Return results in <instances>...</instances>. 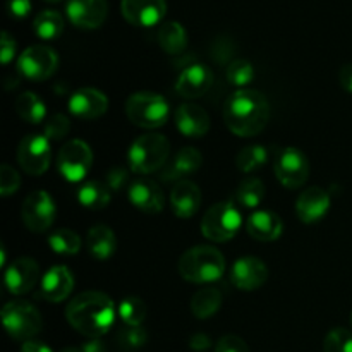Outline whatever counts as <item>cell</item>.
<instances>
[{
	"mask_svg": "<svg viewBox=\"0 0 352 352\" xmlns=\"http://www.w3.org/2000/svg\"><path fill=\"white\" fill-rule=\"evenodd\" d=\"M223 120L236 136H256L270 120V103L267 96L256 89H237L223 105Z\"/></svg>",
	"mask_w": 352,
	"mask_h": 352,
	"instance_id": "6da1fadb",
	"label": "cell"
},
{
	"mask_svg": "<svg viewBox=\"0 0 352 352\" xmlns=\"http://www.w3.org/2000/svg\"><path fill=\"white\" fill-rule=\"evenodd\" d=\"M116 305L107 294L86 291L76 296L65 308V318L76 332L98 339L105 336L116 322Z\"/></svg>",
	"mask_w": 352,
	"mask_h": 352,
	"instance_id": "7a4b0ae2",
	"label": "cell"
},
{
	"mask_svg": "<svg viewBox=\"0 0 352 352\" xmlns=\"http://www.w3.org/2000/svg\"><path fill=\"white\" fill-rule=\"evenodd\" d=\"M177 268L184 280L192 284H212L222 278L226 258L213 246H196L182 254Z\"/></svg>",
	"mask_w": 352,
	"mask_h": 352,
	"instance_id": "3957f363",
	"label": "cell"
},
{
	"mask_svg": "<svg viewBox=\"0 0 352 352\" xmlns=\"http://www.w3.org/2000/svg\"><path fill=\"white\" fill-rule=\"evenodd\" d=\"M168 153H170V143L167 138L157 133L143 134L131 144L127 162L131 170L146 175L164 168L167 165Z\"/></svg>",
	"mask_w": 352,
	"mask_h": 352,
	"instance_id": "277c9868",
	"label": "cell"
},
{
	"mask_svg": "<svg viewBox=\"0 0 352 352\" xmlns=\"http://www.w3.org/2000/svg\"><path fill=\"white\" fill-rule=\"evenodd\" d=\"M170 113L168 102L158 93L138 91L127 98L126 116L134 126L143 129H158L165 126Z\"/></svg>",
	"mask_w": 352,
	"mask_h": 352,
	"instance_id": "5b68a950",
	"label": "cell"
},
{
	"mask_svg": "<svg viewBox=\"0 0 352 352\" xmlns=\"http://www.w3.org/2000/svg\"><path fill=\"white\" fill-rule=\"evenodd\" d=\"M243 217L239 208L230 201L215 203L208 208L201 220V232L213 243H227L239 232Z\"/></svg>",
	"mask_w": 352,
	"mask_h": 352,
	"instance_id": "8992f818",
	"label": "cell"
},
{
	"mask_svg": "<svg viewBox=\"0 0 352 352\" xmlns=\"http://www.w3.org/2000/svg\"><path fill=\"white\" fill-rule=\"evenodd\" d=\"M2 322L7 333L16 340H31L43 327L40 311L28 301H10L2 309Z\"/></svg>",
	"mask_w": 352,
	"mask_h": 352,
	"instance_id": "52a82bcc",
	"label": "cell"
},
{
	"mask_svg": "<svg viewBox=\"0 0 352 352\" xmlns=\"http://www.w3.org/2000/svg\"><path fill=\"white\" fill-rule=\"evenodd\" d=\"M58 67V55L47 45H33L17 58V71L33 82L52 78Z\"/></svg>",
	"mask_w": 352,
	"mask_h": 352,
	"instance_id": "ba28073f",
	"label": "cell"
},
{
	"mask_svg": "<svg viewBox=\"0 0 352 352\" xmlns=\"http://www.w3.org/2000/svg\"><path fill=\"white\" fill-rule=\"evenodd\" d=\"M93 164V151L85 141L71 140L58 150L57 168L69 182H81Z\"/></svg>",
	"mask_w": 352,
	"mask_h": 352,
	"instance_id": "9c48e42d",
	"label": "cell"
},
{
	"mask_svg": "<svg viewBox=\"0 0 352 352\" xmlns=\"http://www.w3.org/2000/svg\"><path fill=\"white\" fill-rule=\"evenodd\" d=\"M274 170L282 186L289 189H298L309 177L308 157L298 148H282L275 155Z\"/></svg>",
	"mask_w": 352,
	"mask_h": 352,
	"instance_id": "30bf717a",
	"label": "cell"
},
{
	"mask_svg": "<svg viewBox=\"0 0 352 352\" xmlns=\"http://www.w3.org/2000/svg\"><path fill=\"white\" fill-rule=\"evenodd\" d=\"M55 215H57V206L54 199L47 191H33L23 203L21 208V217L23 222L31 232L40 234L45 232L54 223Z\"/></svg>",
	"mask_w": 352,
	"mask_h": 352,
	"instance_id": "8fae6325",
	"label": "cell"
},
{
	"mask_svg": "<svg viewBox=\"0 0 352 352\" xmlns=\"http://www.w3.org/2000/svg\"><path fill=\"white\" fill-rule=\"evenodd\" d=\"M52 160L50 141L41 134L23 138L17 148V162L30 175H41L48 170Z\"/></svg>",
	"mask_w": 352,
	"mask_h": 352,
	"instance_id": "7c38bea8",
	"label": "cell"
},
{
	"mask_svg": "<svg viewBox=\"0 0 352 352\" xmlns=\"http://www.w3.org/2000/svg\"><path fill=\"white\" fill-rule=\"evenodd\" d=\"M120 12L133 26H157L167 14V0H122Z\"/></svg>",
	"mask_w": 352,
	"mask_h": 352,
	"instance_id": "4fadbf2b",
	"label": "cell"
},
{
	"mask_svg": "<svg viewBox=\"0 0 352 352\" xmlns=\"http://www.w3.org/2000/svg\"><path fill=\"white\" fill-rule=\"evenodd\" d=\"M65 14L76 28L96 30L105 23L109 16L107 0H67Z\"/></svg>",
	"mask_w": 352,
	"mask_h": 352,
	"instance_id": "5bb4252c",
	"label": "cell"
},
{
	"mask_svg": "<svg viewBox=\"0 0 352 352\" xmlns=\"http://www.w3.org/2000/svg\"><path fill=\"white\" fill-rule=\"evenodd\" d=\"M40 280V267L33 258H17L3 274V282L10 294L23 296L30 292Z\"/></svg>",
	"mask_w": 352,
	"mask_h": 352,
	"instance_id": "9a60e30c",
	"label": "cell"
},
{
	"mask_svg": "<svg viewBox=\"0 0 352 352\" xmlns=\"http://www.w3.org/2000/svg\"><path fill=\"white\" fill-rule=\"evenodd\" d=\"M267 278V265L256 256L239 258L230 268V280L239 291H256L265 285Z\"/></svg>",
	"mask_w": 352,
	"mask_h": 352,
	"instance_id": "2e32d148",
	"label": "cell"
},
{
	"mask_svg": "<svg viewBox=\"0 0 352 352\" xmlns=\"http://www.w3.org/2000/svg\"><path fill=\"white\" fill-rule=\"evenodd\" d=\"M213 85V74L206 65L191 64L184 67L175 82V91L182 98H199L206 95Z\"/></svg>",
	"mask_w": 352,
	"mask_h": 352,
	"instance_id": "e0dca14e",
	"label": "cell"
},
{
	"mask_svg": "<svg viewBox=\"0 0 352 352\" xmlns=\"http://www.w3.org/2000/svg\"><path fill=\"white\" fill-rule=\"evenodd\" d=\"M74 287V277L64 265H55L41 277L38 298L48 302H60L69 298Z\"/></svg>",
	"mask_w": 352,
	"mask_h": 352,
	"instance_id": "ac0fdd59",
	"label": "cell"
},
{
	"mask_svg": "<svg viewBox=\"0 0 352 352\" xmlns=\"http://www.w3.org/2000/svg\"><path fill=\"white\" fill-rule=\"evenodd\" d=\"M72 116L85 120H93L102 117L109 109V100L100 89L81 88L71 95L67 102Z\"/></svg>",
	"mask_w": 352,
	"mask_h": 352,
	"instance_id": "d6986e66",
	"label": "cell"
},
{
	"mask_svg": "<svg viewBox=\"0 0 352 352\" xmlns=\"http://www.w3.org/2000/svg\"><path fill=\"white\" fill-rule=\"evenodd\" d=\"M332 199L323 188H308L299 195L296 201L298 219L305 223L320 222L329 213Z\"/></svg>",
	"mask_w": 352,
	"mask_h": 352,
	"instance_id": "ffe728a7",
	"label": "cell"
},
{
	"mask_svg": "<svg viewBox=\"0 0 352 352\" xmlns=\"http://www.w3.org/2000/svg\"><path fill=\"white\" fill-rule=\"evenodd\" d=\"M175 126L186 138H203L210 131V116L196 103H182L175 110Z\"/></svg>",
	"mask_w": 352,
	"mask_h": 352,
	"instance_id": "44dd1931",
	"label": "cell"
},
{
	"mask_svg": "<svg viewBox=\"0 0 352 352\" xmlns=\"http://www.w3.org/2000/svg\"><path fill=\"white\" fill-rule=\"evenodd\" d=\"M129 201L144 213H158L164 208V192L157 182L140 177L129 186Z\"/></svg>",
	"mask_w": 352,
	"mask_h": 352,
	"instance_id": "7402d4cb",
	"label": "cell"
},
{
	"mask_svg": "<svg viewBox=\"0 0 352 352\" xmlns=\"http://www.w3.org/2000/svg\"><path fill=\"white\" fill-rule=\"evenodd\" d=\"M201 205V191L192 181H179L170 192L172 212L179 219H191Z\"/></svg>",
	"mask_w": 352,
	"mask_h": 352,
	"instance_id": "603a6c76",
	"label": "cell"
},
{
	"mask_svg": "<svg viewBox=\"0 0 352 352\" xmlns=\"http://www.w3.org/2000/svg\"><path fill=\"white\" fill-rule=\"evenodd\" d=\"M246 230L253 239L261 241V243H272L282 236L284 222L277 213L270 212V210H258L248 219Z\"/></svg>",
	"mask_w": 352,
	"mask_h": 352,
	"instance_id": "cb8c5ba5",
	"label": "cell"
},
{
	"mask_svg": "<svg viewBox=\"0 0 352 352\" xmlns=\"http://www.w3.org/2000/svg\"><path fill=\"white\" fill-rule=\"evenodd\" d=\"M203 164V157L196 148L186 146L174 157L170 165H165V170L162 172L164 181H184V177L195 174Z\"/></svg>",
	"mask_w": 352,
	"mask_h": 352,
	"instance_id": "d4e9b609",
	"label": "cell"
},
{
	"mask_svg": "<svg viewBox=\"0 0 352 352\" xmlns=\"http://www.w3.org/2000/svg\"><path fill=\"white\" fill-rule=\"evenodd\" d=\"M86 248L95 260L107 261L116 253L117 237L110 227L95 226L89 229L88 236H86Z\"/></svg>",
	"mask_w": 352,
	"mask_h": 352,
	"instance_id": "484cf974",
	"label": "cell"
},
{
	"mask_svg": "<svg viewBox=\"0 0 352 352\" xmlns=\"http://www.w3.org/2000/svg\"><path fill=\"white\" fill-rule=\"evenodd\" d=\"M158 45L170 55H181L188 47V33L177 21H167L158 30Z\"/></svg>",
	"mask_w": 352,
	"mask_h": 352,
	"instance_id": "4316f807",
	"label": "cell"
},
{
	"mask_svg": "<svg viewBox=\"0 0 352 352\" xmlns=\"http://www.w3.org/2000/svg\"><path fill=\"white\" fill-rule=\"evenodd\" d=\"M220 306H222V292L213 285L201 287L191 299V311L198 320L212 318L213 315H217Z\"/></svg>",
	"mask_w": 352,
	"mask_h": 352,
	"instance_id": "83f0119b",
	"label": "cell"
},
{
	"mask_svg": "<svg viewBox=\"0 0 352 352\" xmlns=\"http://www.w3.org/2000/svg\"><path fill=\"white\" fill-rule=\"evenodd\" d=\"M78 201L88 210H103L110 203V188L100 181H88L79 188Z\"/></svg>",
	"mask_w": 352,
	"mask_h": 352,
	"instance_id": "f1b7e54d",
	"label": "cell"
},
{
	"mask_svg": "<svg viewBox=\"0 0 352 352\" xmlns=\"http://www.w3.org/2000/svg\"><path fill=\"white\" fill-rule=\"evenodd\" d=\"M16 112L19 113L21 119L28 124H33L38 126L45 120L47 116V109H45V103L34 95L33 91H26L23 95H19L16 98Z\"/></svg>",
	"mask_w": 352,
	"mask_h": 352,
	"instance_id": "f546056e",
	"label": "cell"
},
{
	"mask_svg": "<svg viewBox=\"0 0 352 352\" xmlns=\"http://www.w3.org/2000/svg\"><path fill=\"white\" fill-rule=\"evenodd\" d=\"M64 17L57 10H41L33 21V30L41 40H55L64 31Z\"/></svg>",
	"mask_w": 352,
	"mask_h": 352,
	"instance_id": "4dcf8cb0",
	"label": "cell"
},
{
	"mask_svg": "<svg viewBox=\"0 0 352 352\" xmlns=\"http://www.w3.org/2000/svg\"><path fill=\"white\" fill-rule=\"evenodd\" d=\"M265 198V184L258 177H248L237 186L236 203L244 208H256Z\"/></svg>",
	"mask_w": 352,
	"mask_h": 352,
	"instance_id": "1f68e13d",
	"label": "cell"
},
{
	"mask_svg": "<svg viewBox=\"0 0 352 352\" xmlns=\"http://www.w3.org/2000/svg\"><path fill=\"white\" fill-rule=\"evenodd\" d=\"M48 244H50V250L54 253L64 254V256L76 254L81 250V239L71 229H58L52 232L50 237H48Z\"/></svg>",
	"mask_w": 352,
	"mask_h": 352,
	"instance_id": "d6a6232c",
	"label": "cell"
},
{
	"mask_svg": "<svg viewBox=\"0 0 352 352\" xmlns=\"http://www.w3.org/2000/svg\"><path fill=\"white\" fill-rule=\"evenodd\" d=\"M268 162V151L265 146L260 144H253V146H246L237 153L236 165L241 172H254L258 168L263 167Z\"/></svg>",
	"mask_w": 352,
	"mask_h": 352,
	"instance_id": "836d02e7",
	"label": "cell"
},
{
	"mask_svg": "<svg viewBox=\"0 0 352 352\" xmlns=\"http://www.w3.org/2000/svg\"><path fill=\"white\" fill-rule=\"evenodd\" d=\"M119 316L127 327H141L146 318V305L143 299L131 296L119 305Z\"/></svg>",
	"mask_w": 352,
	"mask_h": 352,
	"instance_id": "e575fe53",
	"label": "cell"
},
{
	"mask_svg": "<svg viewBox=\"0 0 352 352\" xmlns=\"http://www.w3.org/2000/svg\"><path fill=\"white\" fill-rule=\"evenodd\" d=\"M227 81L230 85L237 86V88L244 89L250 82H253L254 79V67L250 60H244V58H236L229 64L227 67Z\"/></svg>",
	"mask_w": 352,
	"mask_h": 352,
	"instance_id": "d590c367",
	"label": "cell"
},
{
	"mask_svg": "<svg viewBox=\"0 0 352 352\" xmlns=\"http://www.w3.org/2000/svg\"><path fill=\"white\" fill-rule=\"evenodd\" d=\"M148 333L143 327H127L122 329L117 336V342H119L120 349L124 351H136L146 344Z\"/></svg>",
	"mask_w": 352,
	"mask_h": 352,
	"instance_id": "8d00e7d4",
	"label": "cell"
},
{
	"mask_svg": "<svg viewBox=\"0 0 352 352\" xmlns=\"http://www.w3.org/2000/svg\"><path fill=\"white\" fill-rule=\"evenodd\" d=\"M323 352H352V333L346 329H333L327 333Z\"/></svg>",
	"mask_w": 352,
	"mask_h": 352,
	"instance_id": "74e56055",
	"label": "cell"
},
{
	"mask_svg": "<svg viewBox=\"0 0 352 352\" xmlns=\"http://www.w3.org/2000/svg\"><path fill=\"white\" fill-rule=\"evenodd\" d=\"M69 131H71V122H69L67 117L62 116V113H55L45 124L43 136L48 141H60L67 136Z\"/></svg>",
	"mask_w": 352,
	"mask_h": 352,
	"instance_id": "f35d334b",
	"label": "cell"
},
{
	"mask_svg": "<svg viewBox=\"0 0 352 352\" xmlns=\"http://www.w3.org/2000/svg\"><path fill=\"white\" fill-rule=\"evenodd\" d=\"M21 186V177L17 174V170L14 167H10L9 164H3L0 167V195L3 198L7 196H12L14 192H17Z\"/></svg>",
	"mask_w": 352,
	"mask_h": 352,
	"instance_id": "ab89813d",
	"label": "cell"
},
{
	"mask_svg": "<svg viewBox=\"0 0 352 352\" xmlns=\"http://www.w3.org/2000/svg\"><path fill=\"white\" fill-rule=\"evenodd\" d=\"M215 352H250V347L241 337L237 336H223L217 342Z\"/></svg>",
	"mask_w": 352,
	"mask_h": 352,
	"instance_id": "60d3db41",
	"label": "cell"
},
{
	"mask_svg": "<svg viewBox=\"0 0 352 352\" xmlns=\"http://www.w3.org/2000/svg\"><path fill=\"white\" fill-rule=\"evenodd\" d=\"M127 181H129V172L124 167L110 168L109 174H107V186L112 191H120L127 184Z\"/></svg>",
	"mask_w": 352,
	"mask_h": 352,
	"instance_id": "b9f144b4",
	"label": "cell"
},
{
	"mask_svg": "<svg viewBox=\"0 0 352 352\" xmlns=\"http://www.w3.org/2000/svg\"><path fill=\"white\" fill-rule=\"evenodd\" d=\"M0 45H2L0 47V60H2L3 65H7L12 60L14 55H16V41H14V38L7 31H3Z\"/></svg>",
	"mask_w": 352,
	"mask_h": 352,
	"instance_id": "7bdbcfd3",
	"label": "cell"
},
{
	"mask_svg": "<svg viewBox=\"0 0 352 352\" xmlns=\"http://www.w3.org/2000/svg\"><path fill=\"white\" fill-rule=\"evenodd\" d=\"M7 10L16 19H23L31 12V0H9Z\"/></svg>",
	"mask_w": 352,
	"mask_h": 352,
	"instance_id": "ee69618b",
	"label": "cell"
},
{
	"mask_svg": "<svg viewBox=\"0 0 352 352\" xmlns=\"http://www.w3.org/2000/svg\"><path fill=\"white\" fill-rule=\"evenodd\" d=\"M210 346H212V342H210V337L205 336V333H195V336L191 337V340H189V347H191L192 351L203 352V351L210 349Z\"/></svg>",
	"mask_w": 352,
	"mask_h": 352,
	"instance_id": "f6af8a7d",
	"label": "cell"
},
{
	"mask_svg": "<svg viewBox=\"0 0 352 352\" xmlns=\"http://www.w3.org/2000/svg\"><path fill=\"white\" fill-rule=\"evenodd\" d=\"M339 81H340V86L352 95V64L344 65V67L340 69Z\"/></svg>",
	"mask_w": 352,
	"mask_h": 352,
	"instance_id": "bcb514c9",
	"label": "cell"
},
{
	"mask_svg": "<svg viewBox=\"0 0 352 352\" xmlns=\"http://www.w3.org/2000/svg\"><path fill=\"white\" fill-rule=\"evenodd\" d=\"M21 352H52V349L45 344L38 342V340H28L23 344V349Z\"/></svg>",
	"mask_w": 352,
	"mask_h": 352,
	"instance_id": "7dc6e473",
	"label": "cell"
},
{
	"mask_svg": "<svg viewBox=\"0 0 352 352\" xmlns=\"http://www.w3.org/2000/svg\"><path fill=\"white\" fill-rule=\"evenodd\" d=\"M81 349H82V352H107L103 342L98 339H91L89 342H86Z\"/></svg>",
	"mask_w": 352,
	"mask_h": 352,
	"instance_id": "c3c4849f",
	"label": "cell"
},
{
	"mask_svg": "<svg viewBox=\"0 0 352 352\" xmlns=\"http://www.w3.org/2000/svg\"><path fill=\"white\" fill-rule=\"evenodd\" d=\"M62 352H82V349H78V347H67V349H64Z\"/></svg>",
	"mask_w": 352,
	"mask_h": 352,
	"instance_id": "681fc988",
	"label": "cell"
},
{
	"mask_svg": "<svg viewBox=\"0 0 352 352\" xmlns=\"http://www.w3.org/2000/svg\"><path fill=\"white\" fill-rule=\"evenodd\" d=\"M45 2H50V3H55V2H60V0H45Z\"/></svg>",
	"mask_w": 352,
	"mask_h": 352,
	"instance_id": "f907efd6",
	"label": "cell"
},
{
	"mask_svg": "<svg viewBox=\"0 0 352 352\" xmlns=\"http://www.w3.org/2000/svg\"><path fill=\"white\" fill-rule=\"evenodd\" d=\"M351 327H352V313H351Z\"/></svg>",
	"mask_w": 352,
	"mask_h": 352,
	"instance_id": "816d5d0a",
	"label": "cell"
}]
</instances>
